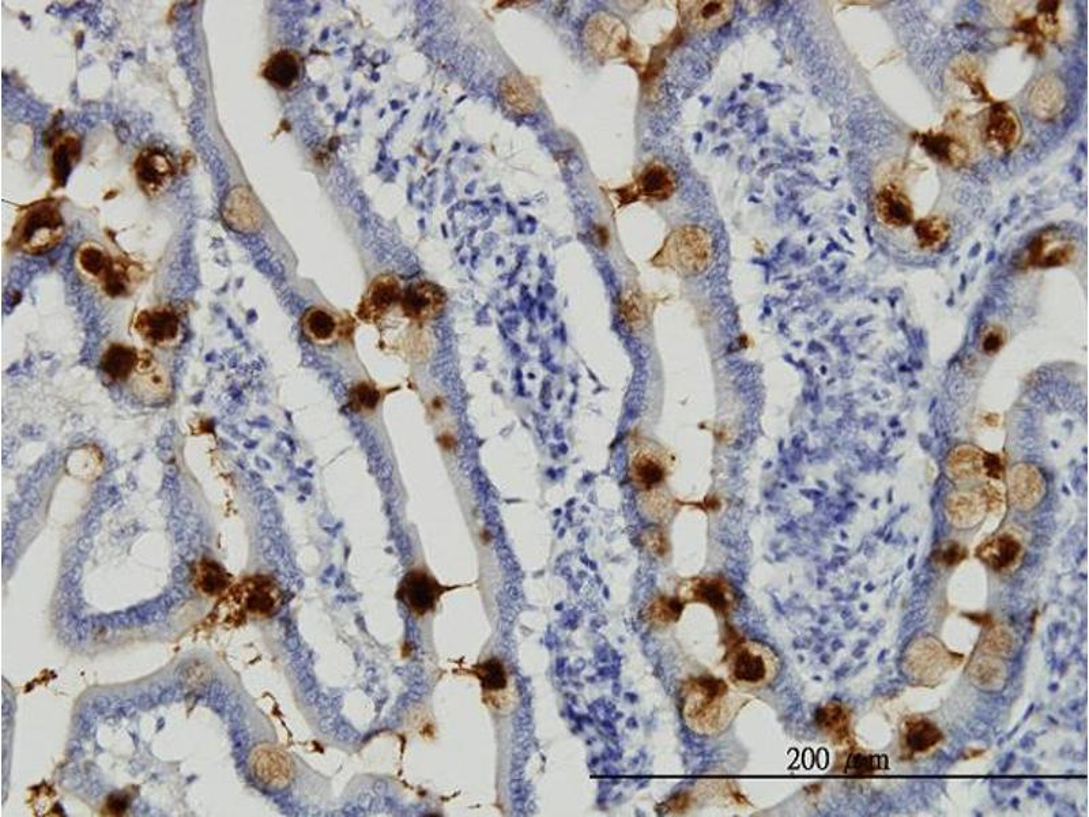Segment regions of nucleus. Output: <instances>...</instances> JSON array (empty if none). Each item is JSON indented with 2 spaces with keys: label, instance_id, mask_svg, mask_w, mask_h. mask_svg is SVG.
<instances>
[{
  "label": "nucleus",
  "instance_id": "obj_1",
  "mask_svg": "<svg viewBox=\"0 0 1089 817\" xmlns=\"http://www.w3.org/2000/svg\"><path fill=\"white\" fill-rule=\"evenodd\" d=\"M100 370L109 382L143 404L160 405L171 398V375L149 349L109 345L101 356Z\"/></svg>",
  "mask_w": 1089,
  "mask_h": 817
},
{
  "label": "nucleus",
  "instance_id": "obj_2",
  "mask_svg": "<svg viewBox=\"0 0 1089 817\" xmlns=\"http://www.w3.org/2000/svg\"><path fill=\"white\" fill-rule=\"evenodd\" d=\"M282 605L284 591L273 576H247L229 587L211 616L222 627L237 628L251 621L271 619Z\"/></svg>",
  "mask_w": 1089,
  "mask_h": 817
},
{
  "label": "nucleus",
  "instance_id": "obj_3",
  "mask_svg": "<svg viewBox=\"0 0 1089 817\" xmlns=\"http://www.w3.org/2000/svg\"><path fill=\"white\" fill-rule=\"evenodd\" d=\"M742 704L744 700L725 681L699 677L685 688L682 714L693 732L714 736L731 724Z\"/></svg>",
  "mask_w": 1089,
  "mask_h": 817
},
{
  "label": "nucleus",
  "instance_id": "obj_4",
  "mask_svg": "<svg viewBox=\"0 0 1089 817\" xmlns=\"http://www.w3.org/2000/svg\"><path fill=\"white\" fill-rule=\"evenodd\" d=\"M75 267L84 280L109 297H126L137 288L141 266L112 254L103 244L86 242L75 252Z\"/></svg>",
  "mask_w": 1089,
  "mask_h": 817
},
{
  "label": "nucleus",
  "instance_id": "obj_5",
  "mask_svg": "<svg viewBox=\"0 0 1089 817\" xmlns=\"http://www.w3.org/2000/svg\"><path fill=\"white\" fill-rule=\"evenodd\" d=\"M66 225L55 201L37 202L22 213L15 225L13 244L30 255L54 250L62 242Z\"/></svg>",
  "mask_w": 1089,
  "mask_h": 817
},
{
  "label": "nucleus",
  "instance_id": "obj_6",
  "mask_svg": "<svg viewBox=\"0 0 1089 817\" xmlns=\"http://www.w3.org/2000/svg\"><path fill=\"white\" fill-rule=\"evenodd\" d=\"M731 683L740 690H756L770 684L778 672V658L767 646L742 642L729 655Z\"/></svg>",
  "mask_w": 1089,
  "mask_h": 817
},
{
  "label": "nucleus",
  "instance_id": "obj_7",
  "mask_svg": "<svg viewBox=\"0 0 1089 817\" xmlns=\"http://www.w3.org/2000/svg\"><path fill=\"white\" fill-rule=\"evenodd\" d=\"M138 340L150 349L168 350L182 344L184 325L182 315L169 304L141 310L131 325Z\"/></svg>",
  "mask_w": 1089,
  "mask_h": 817
},
{
  "label": "nucleus",
  "instance_id": "obj_8",
  "mask_svg": "<svg viewBox=\"0 0 1089 817\" xmlns=\"http://www.w3.org/2000/svg\"><path fill=\"white\" fill-rule=\"evenodd\" d=\"M301 330L312 344L331 346L353 333V319L326 307H311L301 318Z\"/></svg>",
  "mask_w": 1089,
  "mask_h": 817
},
{
  "label": "nucleus",
  "instance_id": "obj_9",
  "mask_svg": "<svg viewBox=\"0 0 1089 817\" xmlns=\"http://www.w3.org/2000/svg\"><path fill=\"white\" fill-rule=\"evenodd\" d=\"M402 295V282L395 274H380L365 291L357 316L365 323H379L399 307Z\"/></svg>",
  "mask_w": 1089,
  "mask_h": 817
},
{
  "label": "nucleus",
  "instance_id": "obj_10",
  "mask_svg": "<svg viewBox=\"0 0 1089 817\" xmlns=\"http://www.w3.org/2000/svg\"><path fill=\"white\" fill-rule=\"evenodd\" d=\"M447 295L439 285L416 281L403 289L402 314L414 323H427L439 318L446 310Z\"/></svg>",
  "mask_w": 1089,
  "mask_h": 817
},
{
  "label": "nucleus",
  "instance_id": "obj_11",
  "mask_svg": "<svg viewBox=\"0 0 1089 817\" xmlns=\"http://www.w3.org/2000/svg\"><path fill=\"white\" fill-rule=\"evenodd\" d=\"M135 176L141 190L149 197L162 194L175 176V165L165 150H143L135 161Z\"/></svg>",
  "mask_w": 1089,
  "mask_h": 817
},
{
  "label": "nucleus",
  "instance_id": "obj_12",
  "mask_svg": "<svg viewBox=\"0 0 1089 817\" xmlns=\"http://www.w3.org/2000/svg\"><path fill=\"white\" fill-rule=\"evenodd\" d=\"M587 43L601 56H619L628 45L627 29L613 15L597 14L587 25Z\"/></svg>",
  "mask_w": 1089,
  "mask_h": 817
},
{
  "label": "nucleus",
  "instance_id": "obj_13",
  "mask_svg": "<svg viewBox=\"0 0 1089 817\" xmlns=\"http://www.w3.org/2000/svg\"><path fill=\"white\" fill-rule=\"evenodd\" d=\"M443 587L421 571H412L403 579L399 596L417 616L427 615L435 608L442 596Z\"/></svg>",
  "mask_w": 1089,
  "mask_h": 817
},
{
  "label": "nucleus",
  "instance_id": "obj_14",
  "mask_svg": "<svg viewBox=\"0 0 1089 817\" xmlns=\"http://www.w3.org/2000/svg\"><path fill=\"white\" fill-rule=\"evenodd\" d=\"M251 770L255 778L269 788L280 789L288 785L292 767L280 749L271 745H259L251 755Z\"/></svg>",
  "mask_w": 1089,
  "mask_h": 817
},
{
  "label": "nucleus",
  "instance_id": "obj_15",
  "mask_svg": "<svg viewBox=\"0 0 1089 817\" xmlns=\"http://www.w3.org/2000/svg\"><path fill=\"white\" fill-rule=\"evenodd\" d=\"M673 250L678 263L691 273H700L710 259V240L706 232L696 227L681 228L674 233Z\"/></svg>",
  "mask_w": 1089,
  "mask_h": 817
},
{
  "label": "nucleus",
  "instance_id": "obj_16",
  "mask_svg": "<svg viewBox=\"0 0 1089 817\" xmlns=\"http://www.w3.org/2000/svg\"><path fill=\"white\" fill-rule=\"evenodd\" d=\"M1066 90L1060 78L1053 74L1043 75L1032 86L1028 105L1032 114L1042 120L1057 118L1064 111Z\"/></svg>",
  "mask_w": 1089,
  "mask_h": 817
},
{
  "label": "nucleus",
  "instance_id": "obj_17",
  "mask_svg": "<svg viewBox=\"0 0 1089 817\" xmlns=\"http://www.w3.org/2000/svg\"><path fill=\"white\" fill-rule=\"evenodd\" d=\"M681 597L687 601L703 602L723 615L736 604V593L729 583L719 578L696 579L682 586Z\"/></svg>",
  "mask_w": 1089,
  "mask_h": 817
},
{
  "label": "nucleus",
  "instance_id": "obj_18",
  "mask_svg": "<svg viewBox=\"0 0 1089 817\" xmlns=\"http://www.w3.org/2000/svg\"><path fill=\"white\" fill-rule=\"evenodd\" d=\"M1021 137V127L1015 112L1008 105L997 104L991 108L986 126V141L998 152L1016 148Z\"/></svg>",
  "mask_w": 1089,
  "mask_h": 817
},
{
  "label": "nucleus",
  "instance_id": "obj_19",
  "mask_svg": "<svg viewBox=\"0 0 1089 817\" xmlns=\"http://www.w3.org/2000/svg\"><path fill=\"white\" fill-rule=\"evenodd\" d=\"M224 218L229 227L237 232H252L260 222L259 207L250 192L237 187L228 195L224 205Z\"/></svg>",
  "mask_w": 1089,
  "mask_h": 817
},
{
  "label": "nucleus",
  "instance_id": "obj_20",
  "mask_svg": "<svg viewBox=\"0 0 1089 817\" xmlns=\"http://www.w3.org/2000/svg\"><path fill=\"white\" fill-rule=\"evenodd\" d=\"M303 73L300 55L292 50H280L270 56L263 69V77L280 90H290L299 84Z\"/></svg>",
  "mask_w": 1089,
  "mask_h": 817
},
{
  "label": "nucleus",
  "instance_id": "obj_21",
  "mask_svg": "<svg viewBox=\"0 0 1089 817\" xmlns=\"http://www.w3.org/2000/svg\"><path fill=\"white\" fill-rule=\"evenodd\" d=\"M876 207L877 216L891 227H907L914 220L913 205L898 188L888 186L881 190Z\"/></svg>",
  "mask_w": 1089,
  "mask_h": 817
},
{
  "label": "nucleus",
  "instance_id": "obj_22",
  "mask_svg": "<svg viewBox=\"0 0 1089 817\" xmlns=\"http://www.w3.org/2000/svg\"><path fill=\"white\" fill-rule=\"evenodd\" d=\"M192 585L202 596L221 597L232 586V578L221 564L205 557L192 568Z\"/></svg>",
  "mask_w": 1089,
  "mask_h": 817
},
{
  "label": "nucleus",
  "instance_id": "obj_23",
  "mask_svg": "<svg viewBox=\"0 0 1089 817\" xmlns=\"http://www.w3.org/2000/svg\"><path fill=\"white\" fill-rule=\"evenodd\" d=\"M682 5V17L693 29H711L722 25L733 11L731 2H689Z\"/></svg>",
  "mask_w": 1089,
  "mask_h": 817
},
{
  "label": "nucleus",
  "instance_id": "obj_24",
  "mask_svg": "<svg viewBox=\"0 0 1089 817\" xmlns=\"http://www.w3.org/2000/svg\"><path fill=\"white\" fill-rule=\"evenodd\" d=\"M1019 552V542L1011 537H1002L1000 540L991 542L990 547L982 553L983 559L987 563H990L996 570H1000V568L1008 567L1019 555Z\"/></svg>",
  "mask_w": 1089,
  "mask_h": 817
},
{
  "label": "nucleus",
  "instance_id": "obj_25",
  "mask_svg": "<svg viewBox=\"0 0 1089 817\" xmlns=\"http://www.w3.org/2000/svg\"><path fill=\"white\" fill-rule=\"evenodd\" d=\"M644 194L654 198H666L672 194L673 184L669 172L661 167L648 168L640 179Z\"/></svg>",
  "mask_w": 1089,
  "mask_h": 817
},
{
  "label": "nucleus",
  "instance_id": "obj_26",
  "mask_svg": "<svg viewBox=\"0 0 1089 817\" xmlns=\"http://www.w3.org/2000/svg\"><path fill=\"white\" fill-rule=\"evenodd\" d=\"M949 227L942 218L932 217L922 220L915 225L918 242L923 248H933L944 242L948 236Z\"/></svg>",
  "mask_w": 1089,
  "mask_h": 817
},
{
  "label": "nucleus",
  "instance_id": "obj_27",
  "mask_svg": "<svg viewBox=\"0 0 1089 817\" xmlns=\"http://www.w3.org/2000/svg\"><path fill=\"white\" fill-rule=\"evenodd\" d=\"M78 143L74 138L67 137L56 145L54 150V178L63 182L67 178V172L77 157Z\"/></svg>",
  "mask_w": 1089,
  "mask_h": 817
},
{
  "label": "nucleus",
  "instance_id": "obj_28",
  "mask_svg": "<svg viewBox=\"0 0 1089 817\" xmlns=\"http://www.w3.org/2000/svg\"><path fill=\"white\" fill-rule=\"evenodd\" d=\"M940 740V730L936 726L928 724V722H918V724L911 726L907 733L908 747L917 752L933 747Z\"/></svg>",
  "mask_w": 1089,
  "mask_h": 817
},
{
  "label": "nucleus",
  "instance_id": "obj_29",
  "mask_svg": "<svg viewBox=\"0 0 1089 817\" xmlns=\"http://www.w3.org/2000/svg\"><path fill=\"white\" fill-rule=\"evenodd\" d=\"M926 148L930 150V153L936 154L940 160H947L949 163H959L964 160L966 153L963 152L962 146L959 143L953 141V139L944 137V135H937L933 138H925Z\"/></svg>",
  "mask_w": 1089,
  "mask_h": 817
},
{
  "label": "nucleus",
  "instance_id": "obj_30",
  "mask_svg": "<svg viewBox=\"0 0 1089 817\" xmlns=\"http://www.w3.org/2000/svg\"><path fill=\"white\" fill-rule=\"evenodd\" d=\"M476 675L481 681L482 687L488 691H500L507 687V675L504 666L499 661L491 660L482 664L476 670Z\"/></svg>",
  "mask_w": 1089,
  "mask_h": 817
},
{
  "label": "nucleus",
  "instance_id": "obj_31",
  "mask_svg": "<svg viewBox=\"0 0 1089 817\" xmlns=\"http://www.w3.org/2000/svg\"><path fill=\"white\" fill-rule=\"evenodd\" d=\"M682 612V604L676 600H670V598H659L654 604L650 606V612L648 617L657 626H666V624L673 623Z\"/></svg>",
  "mask_w": 1089,
  "mask_h": 817
},
{
  "label": "nucleus",
  "instance_id": "obj_32",
  "mask_svg": "<svg viewBox=\"0 0 1089 817\" xmlns=\"http://www.w3.org/2000/svg\"><path fill=\"white\" fill-rule=\"evenodd\" d=\"M635 477L640 487L653 488L661 483L663 470L654 459L643 457L635 463Z\"/></svg>",
  "mask_w": 1089,
  "mask_h": 817
},
{
  "label": "nucleus",
  "instance_id": "obj_33",
  "mask_svg": "<svg viewBox=\"0 0 1089 817\" xmlns=\"http://www.w3.org/2000/svg\"><path fill=\"white\" fill-rule=\"evenodd\" d=\"M380 399L378 391L369 384H359L350 393V405L356 412H371Z\"/></svg>",
  "mask_w": 1089,
  "mask_h": 817
},
{
  "label": "nucleus",
  "instance_id": "obj_34",
  "mask_svg": "<svg viewBox=\"0 0 1089 817\" xmlns=\"http://www.w3.org/2000/svg\"><path fill=\"white\" fill-rule=\"evenodd\" d=\"M623 314L629 325L636 327V329L643 326L644 310L638 297H629L624 301Z\"/></svg>",
  "mask_w": 1089,
  "mask_h": 817
},
{
  "label": "nucleus",
  "instance_id": "obj_35",
  "mask_svg": "<svg viewBox=\"0 0 1089 817\" xmlns=\"http://www.w3.org/2000/svg\"><path fill=\"white\" fill-rule=\"evenodd\" d=\"M646 542L648 548L653 549V552L657 553L659 556L665 555V553L668 552V541H666V538L663 537V534L659 532V530H651V532H648Z\"/></svg>",
  "mask_w": 1089,
  "mask_h": 817
},
{
  "label": "nucleus",
  "instance_id": "obj_36",
  "mask_svg": "<svg viewBox=\"0 0 1089 817\" xmlns=\"http://www.w3.org/2000/svg\"><path fill=\"white\" fill-rule=\"evenodd\" d=\"M873 760L872 756L854 755L849 762V768L861 774L870 773L874 768Z\"/></svg>",
  "mask_w": 1089,
  "mask_h": 817
},
{
  "label": "nucleus",
  "instance_id": "obj_37",
  "mask_svg": "<svg viewBox=\"0 0 1089 817\" xmlns=\"http://www.w3.org/2000/svg\"><path fill=\"white\" fill-rule=\"evenodd\" d=\"M108 804H115V807H111L109 809H111V813L119 815V813H123L124 811H126L127 798H124L123 796H115L108 801Z\"/></svg>",
  "mask_w": 1089,
  "mask_h": 817
}]
</instances>
